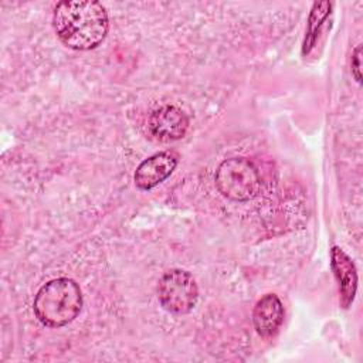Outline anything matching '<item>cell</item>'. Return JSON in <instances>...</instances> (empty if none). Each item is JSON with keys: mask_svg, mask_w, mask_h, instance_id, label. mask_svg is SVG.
Segmentation results:
<instances>
[{"mask_svg": "<svg viewBox=\"0 0 363 363\" xmlns=\"http://www.w3.org/2000/svg\"><path fill=\"white\" fill-rule=\"evenodd\" d=\"M284 306L278 295L267 294L257 301L252 311V323L261 337H272L284 322Z\"/></svg>", "mask_w": 363, "mask_h": 363, "instance_id": "52a82bcc", "label": "cell"}, {"mask_svg": "<svg viewBox=\"0 0 363 363\" xmlns=\"http://www.w3.org/2000/svg\"><path fill=\"white\" fill-rule=\"evenodd\" d=\"M189 125V116L183 109L174 105H163L152 112L147 126L156 139L170 142L182 139L187 133Z\"/></svg>", "mask_w": 363, "mask_h": 363, "instance_id": "5b68a950", "label": "cell"}, {"mask_svg": "<svg viewBox=\"0 0 363 363\" xmlns=\"http://www.w3.org/2000/svg\"><path fill=\"white\" fill-rule=\"evenodd\" d=\"M34 313L48 328L72 322L82 309V294L71 278H55L44 284L34 298Z\"/></svg>", "mask_w": 363, "mask_h": 363, "instance_id": "7a4b0ae2", "label": "cell"}, {"mask_svg": "<svg viewBox=\"0 0 363 363\" xmlns=\"http://www.w3.org/2000/svg\"><path fill=\"white\" fill-rule=\"evenodd\" d=\"M157 298L166 311L184 315L196 306L199 286L190 272L179 268L170 269L159 281Z\"/></svg>", "mask_w": 363, "mask_h": 363, "instance_id": "277c9868", "label": "cell"}, {"mask_svg": "<svg viewBox=\"0 0 363 363\" xmlns=\"http://www.w3.org/2000/svg\"><path fill=\"white\" fill-rule=\"evenodd\" d=\"M330 7H332V4L329 1H320V3L313 4L312 13L309 16L308 33H306L305 43H303V52H308L309 48L312 47V44L315 41V35L318 34V28L322 24V21L328 17V14L330 13Z\"/></svg>", "mask_w": 363, "mask_h": 363, "instance_id": "9c48e42d", "label": "cell"}, {"mask_svg": "<svg viewBox=\"0 0 363 363\" xmlns=\"http://www.w3.org/2000/svg\"><path fill=\"white\" fill-rule=\"evenodd\" d=\"M330 267L339 285L340 305L347 309L356 295L357 289V272L352 258L339 247H333L330 251Z\"/></svg>", "mask_w": 363, "mask_h": 363, "instance_id": "ba28073f", "label": "cell"}, {"mask_svg": "<svg viewBox=\"0 0 363 363\" xmlns=\"http://www.w3.org/2000/svg\"><path fill=\"white\" fill-rule=\"evenodd\" d=\"M179 162L177 153L173 150L159 152L147 159H145L135 172L133 180L136 187L140 190H150L163 180H166L173 170L176 169Z\"/></svg>", "mask_w": 363, "mask_h": 363, "instance_id": "8992f818", "label": "cell"}, {"mask_svg": "<svg viewBox=\"0 0 363 363\" xmlns=\"http://www.w3.org/2000/svg\"><path fill=\"white\" fill-rule=\"evenodd\" d=\"M360 52H362V45H357L354 48L353 57H352V71L357 82H362V75H360Z\"/></svg>", "mask_w": 363, "mask_h": 363, "instance_id": "30bf717a", "label": "cell"}, {"mask_svg": "<svg viewBox=\"0 0 363 363\" xmlns=\"http://www.w3.org/2000/svg\"><path fill=\"white\" fill-rule=\"evenodd\" d=\"M52 27L69 48L88 51L98 47L108 33V13L98 1H60L52 13Z\"/></svg>", "mask_w": 363, "mask_h": 363, "instance_id": "6da1fadb", "label": "cell"}, {"mask_svg": "<svg viewBox=\"0 0 363 363\" xmlns=\"http://www.w3.org/2000/svg\"><path fill=\"white\" fill-rule=\"evenodd\" d=\"M214 182L218 191L234 201L251 200L261 186L257 167L245 157H230L221 162Z\"/></svg>", "mask_w": 363, "mask_h": 363, "instance_id": "3957f363", "label": "cell"}]
</instances>
